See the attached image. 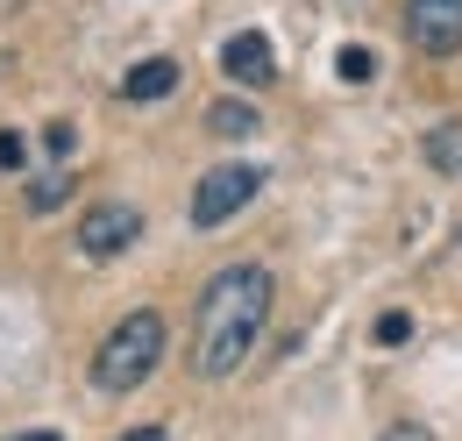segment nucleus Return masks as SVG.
Returning <instances> with one entry per match:
<instances>
[{
	"label": "nucleus",
	"mask_w": 462,
	"mask_h": 441,
	"mask_svg": "<svg viewBox=\"0 0 462 441\" xmlns=\"http://www.w3.org/2000/svg\"><path fill=\"white\" fill-rule=\"evenodd\" d=\"M271 271L263 264H228L207 277L199 314H192V371L199 378H235L256 349V334L271 321Z\"/></svg>",
	"instance_id": "nucleus-1"
},
{
	"label": "nucleus",
	"mask_w": 462,
	"mask_h": 441,
	"mask_svg": "<svg viewBox=\"0 0 462 441\" xmlns=\"http://www.w3.org/2000/svg\"><path fill=\"white\" fill-rule=\"evenodd\" d=\"M164 363V314L135 306L128 321H115V334L93 349V385L100 391H135L150 385V371Z\"/></svg>",
	"instance_id": "nucleus-2"
},
{
	"label": "nucleus",
	"mask_w": 462,
	"mask_h": 441,
	"mask_svg": "<svg viewBox=\"0 0 462 441\" xmlns=\"http://www.w3.org/2000/svg\"><path fill=\"white\" fill-rule=\"evenodd\" d=\"M256 192H263V171H256V164H214L199 185H192V228H221V220H235Z\"/></svg>",
	"instance_id": "nucleus-3"
},
{
	"label": "nucleus",
	"mask_w": 462,
	"mask_h": 441,
	"mask_svg": "<svg viewBox=\"0 0 462 441\" xmlns=\"http://www.w3.org/2000/svg\"><path fill=\"white\" fill-rule=\"evenodd\" d=\"M135 235H143V214H135L128 200H100V207H86V214H79V257L107 264V257H121Z\"/></svg>",
	"instance_id": "nucleus-4"
},
{
	"label": "nucleus",
	"mask_w": 462,
	"mask_h": 441,
	"mask_svg": "<svg viewBox=\"0 0 462 441\" xmlns=\"http://www.w3.org/2000/svg\"><path fill=\"white\" fill-rule=\"evenodd\" d=\"M405 43L420 57L462 51V0H405Z\"/></svg>",
	"instance_id": "nucleus-5"
},
{
	"label": "nucleus",
	"mask_w": 462,
	"mask_h": 441,
	"mask_svg": "<svg viewBox=\"0 0 462 441\" xmlns=\"http://www.w3.org/2000/svg\"><path fill=\"white\" fill-rule=\"evenodd\" d=\"M221 71H228L235 86H271V79H278L271 36H263V29H235L228 43H221Z\"/></svg>",
	"instance_id": "nucleus-6"
},
{
	"label": "nucleus",
	"mask_w": 462,
	"mask_h": 441,
	"mask_svg": "<svg viewBox=\"0 0 462 441\" xmlns=\"http://www.w3.org/2000/svg\"><path fill=\"white\" fill-rule=\"evenodd\" d=\"M178 93V64L171 57H143L128 79H121V100H171Z\"/></svg>",
	"instance_id": "nucleus-7"
},
{
	"label": "nucleus",
	"mask_w": 462,
	"mask_h": 441,
	"mask_svg": "<svg viewBox=\"0 0 462 441\" xmlns=\"http://www.w3.org/2000/svg\"><path fill=\"white\" fill-rule=\"evenodd\" d=\"M420 157L441 171V178H462V121H434L427 143H420Z\"/></svg>",
	"instance_id": "nucleus-8"
},
{
	"label": "nucleus",
	"mask_w": 462,
	"mask_h": 441,
	"mask_svg": "<svg viewBox=\"0 0 462 441\" xmlns=\"http://www.w3.org/2000/svg\"><path fill=\"white\" fill-rule=\"evenodd\" d=\"M207 128L228 136V143H249V136L263 128V114L249 108V100H214V108H207Z\"/></svg>",
	"instance_id": "nucleus-9"
},
{
	"label": "nucleus",
	"mask_w": 462,
	"mask_h": 441,
	"mask_svg": "<svg viewBox=\"0 0 462 441\" xmlns=\"http://www.w3.org/2000/svg\"><path fill=\"white\" fill-rule=\"evenodd\" d=\"M335 71H342L348 86H370V79H377V57L363 51V43H342V51H335Z\"/></svg>",
	"instance_id": "nucleus-10"
},
{
	"label": "nucleus",
	"mask_w": 462,
	"mask_h": 441,
	"mask_svg": "<svg viewBox=\"0 0 462 441\" xmlns=\"http://www.w3.org/2000/svg\"><path fill=\"white\" fill-rule=\"evenodd\" d=\"M64 200H71V178H64V171H51V178L29 185V207H36V214H51V207H64Z\"/></svg>",
	"instance_id": "nucleus-11"
},
{
	"label": "nucleus",
	"mask_w": 462,
	"mask_h": 441,
	"mask_svg": "<svg viewBox=\"0 0 462 441\" xmlns=\"http://www.w3.org/2000/svg\"><path fill=\"white\" fill-rule=\"evenodd\" d=\"M22 164H29V143L14 128H0V171H22Z\"/></svg>",
	"instance_id": "nucleus-12"
},
{
	"label": "nucleus",
	"mask_w": 462,
	"mask_h": 441,
	"mask_svg": "<svg viewBox=\"0 0 462 441\" xmlns=\"http://www.w3.org/2000/svg\"><path fill=\"white\" fill-rule=\"evenodd\" d=\"M71 143H79L71 121H51V128H43V150H51V157H71Z\"/></svg>",
	"instance_id": "nucleus-13"
},
{
	"label": "nucleus",
	"mask_w": 462,
	"mask_h": 441,
	"mask_svg": "<svg viewBox=\"0 0 462 441\" xmlns=\"http://www.w3.org/2000/svg\"><path fill=\"white\" fill-rule=\"evenodd\" d=\"M405 334H412V321H405V314H384V321H377V342H405Z\"/></svg>",
	"instance_id": "nucleus-14"
},
{
	"label": "nucleus",
	"mask_w": 462,
	"mask_h": 441,
	"mask_svg": "<svg viewBox=\"0 0 462 441\" xmlns=\"http://www.w3.org/2000/svg\"><path fill=\"white\" fill-rule=\"evenodd\" d=\"M377 441H434V435H427L420 420H399V427H384V435H377Z\"/></svg>",
	"instance_id": "nucleus-15"
},
{
	"label": "nucleus",
	"mask_w": 462,
	"mask_h": 441,
	"mask_svg": "<svg viewBox=\"0 0 462 441\" xmlns=\"http://www.w3.org/2000/svg\"><path fill=\"white\" fill-rule=\"evenodd\" d=\"M121 441H164V427H135V435H121Z\"/></svg>",
	"instance_id": "nucleus-16"
},
{
	"label": "nucleus",
	"mask_w": 462,
	"mask_h": 441,
	"mask_svg": "<svg viewBox=\"0 0 462 441\" xmlns=\"http://www.w3.org/2000/svg\"><path fill=\"white\" fill-rule=\"evenodd\" d=\"M7 441H64V435H51V427H36V435H7Z\"/></svg>",
	"instance_id": "nucleus-17"
}]
</instances>
